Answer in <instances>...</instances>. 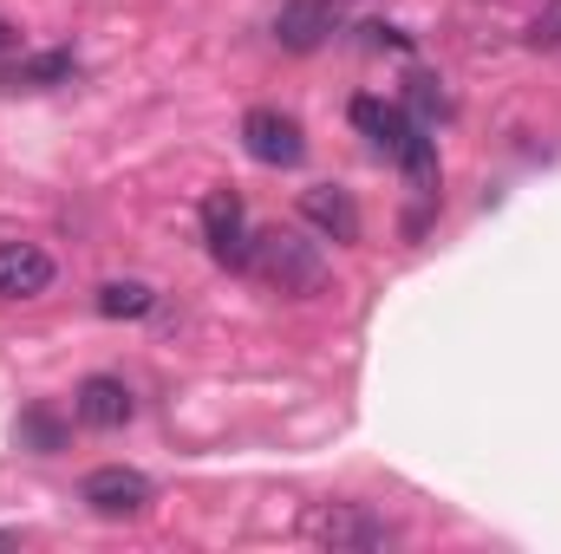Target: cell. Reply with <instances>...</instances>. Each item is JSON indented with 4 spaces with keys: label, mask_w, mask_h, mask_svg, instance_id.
Returning a JSON list of instances; mask_svg holds the SVG:
<instances>
[{
    "label": "cell",
    "mask_w": 561,
    "mask_h": 554,
    "mask_svg": "<svg viewBox=\"0 0 561 554\" xmlns=\"http://www.w3.org/2000/svg\"><path fill=\"white\" fill-rule=\"evenodd\" d=\"M249 275L268 280L275 293H320L327 287V255H320V242H307L300 229H262V235H249Z\"/></svg>",
    "instance_id": "6da1fadb"
},
{
    "label": "cell",
    "mask_w": 561,
    "mask_h": 554,
    "mask_svg": "<svg viewBox=\"0 0 561 554\" xmlns=\"http://www.w3.org/2000/svg\"><path fill=\"white\" fill-rule=\"evenodd\" d=\"M300 535L313 549H333V554H373V549H392L399 529L386 516H373L366 503H313L300 516Z\"/></svg>",
    "instance_id": "7a4b0ae2"
},
{
    "label": "cell",
    "mask_w": 561,
    "mask_h": 554,
    "mask_svg": "<svg viewBox=\"0 0 561 554\" xmlns=\"http://www.w3.org/2000/svg\"><path fill=\"white\" fill-rule=\"evenodd\" d=\"M242 150H249L255 163H268V170H294V163L307 157V131H300L294 112H280V105H255V112L242 118Z\"/></svg>",
    "instance_id": "3957f363"
},
{
    "label": "cell",
    "mask_w": 561,
    "mask_h": 554,
    "mask_svg": "<svg viewBox=\"0 0 561 554\" xmlns=\"http://www.w3.org/2000/svg\"><path fill=\"white\" fill-rule=\"evenodd\" d=\"M150 476L144 470H125V463H105V470H92L85 483H79V503L92 509V516H105V522H125V516H144L150 509Z\"/></svg>",
    "instance_id": "277c9868"
},
{
    "label": "cell",
    "mask_w": 561,
    "mask_h": 554,
    "mask_svg": "<svg viewBox=\"0 0 561 554\" xmlns=\"http://www.w3.org/2000/svg\"><path fill=\"white\" fill-rule=\"evenodd\" d=\"M203 242L222 268L249 275V216H242V196L236 189H209L203 196Z\"/></svg>",
    "instance_id": "5b68a950"
},
{
    "label": "cell",
    "mask_w": 561,
    "mask_h": 554,
    "mask_svg": "<svg viewBox=\"0 0 561 554\" xmlns=\"http://www.w3.org/2000/svg\"><path fill=\"white\" fill-rule=\"evenodd\" d=\"M131 412H138V399H131V385L112 379V372H92V379L72 392V417H79L85 430H125Z\"/></svg>",
    "instance_id": "8992f818"
},
{
    "label": "cell",
    "mask_w": 561,
    "mask_h": 554,
    "mask_svg": "<svg viewBox=\"0 0 561 554\" xmlns=\"http://www.w3.org/2000/svg\"><path fill=\"white\" fill-rule=\"evenodd\" d=\"M333 26H340L333 0H287L275 13V46L280 53H313V46H327Z\"/></svg>",
    "instance_id": "52a82bcc"
},
{
    "label": "cell",
    "mask_w": 561,
    "mask_h": 554,
    "mask_svg": "<svg viewBox=\"0 0 561 554\" xmlns=\"http://www.w3.org/2000/svg\"><path fill=\"white\" fill-rule=\"evenodd\" d=\"M53 287V255L39 242H0V300H33Z\"/></svg>",
    "instance_id": "ba28073f"
},
{
    "label": "cell",
    "mask_w": 561,
    "mask_h": 554,
    "mask_svg": "<svg viewBox=\"0 0 561 554\" xmlns=\"http://www.w3.org/2000/svg\"><path fill=\"white\" fill-rule=\"evenodd\" d=\"M300 216H307L327 242H359V209H353V196H346V189H333V183L300 189Z\"/></svg>",
    "instance_id": "9c48e42d"
},
{
    "label": "cell",
    "mask_w": 561,
    "mask_h": 554,
    "mask_svg": "<svg viewBox=\"0 0 561 554\" xmlns=\"http://www.w3.org/2000/svg\"><path fill=\"white\" fill-rule=\"evenodd\" d=\"M353 125L379 143L386 157H399V143L419 131V118H405V112H399V105H386V99H353Z\"/></svg>",
    "instance_id": "30bf717a"
},
{
    "label": "cell",
    "mask_w": 561,
    "mask_h": 554,
    "mask_svg": "<svg viewBox=\"0 0 561 554\" xmlns=\"http://www.w3.org/2000/svg\"><path fill=\"white\" fill-rule=\"evenodd\" d=\"M92 307H99L105 320H144V313H157V287H150V280H105Z\"/></svg>",
    "instance_id": "8fae6325"
},
{
    "label": "cell",
    "mask_w": 561,
    "mask_h": 554,
    "mask_svg": "<svg viewBox=\"0 0 561 554\" xmlns=\"http://www.w3.org/2000/svg\"><path fill=\"white\" fill-rule=\"evenodd\" d=\"M26 450H39V457H53V450H66V430H59V417L46 412V405H33V412L20 417V430H13Z\"/></svg>",
    "instance_id": "7c38bea8"
},
{
    "label": "cell",
    "mask_w": 561,
    "mask_h": 554,
    "mask_svg": "<svg viewBox=\"0 0 561 554\" xmlns=\"http://www.w3.org/2000/svg\"><path fill=\"white\" fill-rule=\"evenodd\" d=\"M20 85H59V79H72V53H39V59H20V72H13Z\"/></svg>",
    "instance_id": "4fadbf2b"
},
{
    "label": "cell",
    "mask_w": 561,
    "mask_h": 554,
    "mask_svg": "<svg viewBox=\"0 0 561 554\" xmlns=\"http://www.w3.org/2000/svg\"><path fill=\"white\" fill-rule=\"evenodd\" d=\"M529 46H542V53H556L561 46V0H542V13L529 20V33H523Z\"/></svg>",
    "instance_id": "5bb4252c"
},
{
    "label": "cell",
    "mask_w": 561,
    "mask_h": 554,
    "mask_svg": "<svg viewBox=\"0 0 561 554\" xmlns=\"http://www.w3.org/2000/svg\"><path fill=\"white\" fill-rule=\"evenodd\" d=\"M412 105H419L424 118H437V112H444V92H437V79H424V72L412 79Z\"/></svg>",
    "instance_id": "9a60e30c"
},
{
    "label": "cell",
    "mask_w": 561,
    "mask_h": 554,
    "mask_svg": "<svg viewBox=\"0 0 561 554\" xmlns=\"http://www.w3.org/2000/svg\"><path fill=\"white\" fill-rule=\"evenodd\" d=\"M366 46H399V53H412V33H399V26H366Z\"/></svg>",
    "instance_id": "2e32d148"
},
{
    "label": "cell",
    "mask_w": 561,
    "mask_h": 554,
    "mask_svg": "<svg viewBox=\"0 0 561 554\" xmlns=\"http://www.w3.org/2000/svg\"><path fill=\"white\" fill-rule=\"evenodd\" d=\"M7 53H20V33H13V26L0 20V59H7Z\"/></svg>",
    "instance_id": "e0dca14e"
},
{
    "label": "cell",
    "mask_w": 561,
    "mask_h": 554,
    "mask_svg": "<svg viewBox=\"0 0 561 554\" xmlns=\"http://www.w3.org/2000/svg\"><path fill=\"white\" fill-rule=\"evenodd\" d=\"M13 542H20V535H13V529H0V549H13Z\"/></svg>",
    "instance_id": "ac0fdd59"
}]
</instances>
